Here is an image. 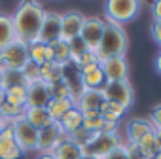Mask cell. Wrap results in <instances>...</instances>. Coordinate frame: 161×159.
<instances>
[{"instance_id":"cell-1","label":"cell","mask_w":161,"mask_h":159,"mask_svg":"<svg viewBox=\"0 0 161 159\" xmlns=\"http://www.w3.org/2000/svg\"><path fill=\"white\" fill-rule=\"evenodd\" d=\"M44 15H46V10L36 0H23L21 4H17L15 12L12 14L17 40L27 46L32 42H38V32H40Z\"/></svg>"},{"instance_id":"cell-2","label":"cell","mask_w":161,"mask_h":159,"mask_svg":"<svg viewBox=\"0 0 161 159\" xmlns=\"http://www.w3.org/2000/svg\"><path fill=\"white\" fill-rule=\"evenodd\" d=\"M127 47H129V38H127V32L123 30V27L106 23L104 34L95 49V55H97L99 63H103L112 57H125Z\"/></svg>"},{"instance_id":"cell-3","label":"cell","mask_w":161,"mask_h":159,"mask_svg":"<svg viewBox=\"0 0 161 159\" xmlns=\"http://www.w3.org/2000/svg\"><path fill=\"white\" fill-rule=\"evenodd\" d=\"M140 12V2L138 0H108L104 4V15L106 23L123 27L131 23Z\"/></svg>"},{"instance_id":"cell-4","label":"cell","mask_w":161,"mask_h":159,"mask_svg":"<svg viewBox=\"0 0 161 159\" xmlns=\"http://www.w3.org/2000/svg\"><path fill=\"white\" fill-rule=\"evenodd\" d=\"M29 55H27V44L15 40L8 47L0 49V68L10 70V72H21V68L27 64Z\"/></svg>"},{"instance_id":"cell-5","label":"cell","mask_w":161,"mask_h":159,"mask_svg":"<svg viewBox=\"0 0 161 159\" xmlns=\"http://www.w3.org/2000/svg\"><path fill=\"white\" fill-rule=\"evenodd\" d=\"M101 91H103L104 101L121 104V106L127 108V110L133 106L135 91H133V85H131L129 80H121V82H106Z\"/></svg>"},{"instance_id":"cell-6","label":"cell","mask_w":161,"mask_h":159,"mask_svg":"<svg viewBox=\"0 0 161 159\" xmlns=\"http://www.w3.org/2000/svg\"><path fill=\"white\" fill-rule=\"evenodd\" d=\"M104 29H106V21L99 15H86L84 19V27H82V32H80V38L84 40V44L95 51L103 34H104Z\"/></svg>"},{"instance_id":"cell-7","label":"cell","mask_w":161,"mask_h":159,"mask_svg":"<svg viewBox=\"0 0 161 159\" xmlns=\"http://www.w3.org/2000/svg\"><path fill=\"white\" fill-rule=\"evenodd\" d=\"M119 146H121V138H119L118 133H97V136L84 150V153L103 159V157H106L110 151H114Z\"/></svg>"},{"instance_id":"cell-8","label":"cell","mask_w":161,"mask_h":159,"mask_svg":"<svg viewBox=\"0 0 161 159\" xmlns=\"http://www.w3.org/2000/svg\"><path fill=\"white\" fill-rule=\"evenodd\" d=\"M14 140L15 144L19 146V150L25 153V151H36V146H38V131L23 119L15 121L14 125Z\"/></svg>"},{"instance_id":"cell-9","label":"cell","mask_w":161,"mask_h":159,"mask_svg":"<svg viewBox=\"0 0 161 159\" xmlns=\"http://www.w3.org/2000/svg\"><path fill=\"white\" fill-rule=\"evenodd\" d=\"M66 138V133L61 129L59 123H53L46 129H40L38 131V146H36V151L40 153H53L55 148Z\"/></svg>"},{"instance_id":"cell-10","label":"cell","mask_w":161,"mask_h":159,"mask_svg":"<svg viewBox=\"0 0 161 159\" xmlns=\"http://www.w3.org/2000/svg\"><path fill=\"white\" fill-rule=\"evenodd\" d=\"M84 19L86 15L78 10H68L64 14H61V40L70 42L74 38L80 36L84 27Z\"/></svg>"},{"instance_id":"cell-11","label":"cell","mask_w":161,"mask_h":159,"mask_svg":"<svg viewBox=\"0 0 161 159\" xmlns=\"http://www.w3.org/2000/svg\"><path fill=\"white\" fill-rule=\"evenodd\" d=\"M61 38V14L59 12H47L44 15L40 32H38V42L51 44Z\"/></svg>"},{"instance_id":"cell-12","label":"cell","mask_w":161,"mask_h":159,"mask_svg":"<svg viewBox=\"0 0 161 159\" xmlns=\"http://www.w3.org/2000/svg\"><path fill=\"white\" fill-rule=\"evenodd\" d=\"M101 68L104 72L106 82H121L129 80V63L125 57H112L101 63Z\"/></svg>"},{"instance_id":"cell-13","label":"cell","mask_w":161,"mask_h":159,"mask_svg":"<svg viewBox=\"0 0 161 159\" xmlns=\"http://www.w3.org/2000/svg\"><path fill=\"white\" fill-rule=\"evenodd\" d=\"M80 82H82L84 89H103L106 78L101 68V63H93L89 66L80 68Z\"/></svg>"},{"instance_id":"cell-14","label":"cell","mask_w":161,"mask_h":159,"mask_svg":"<svg viewBox=\"0 0 161 159\" xmlns=\"http://www.w3.org/2000/svg\"><path fill=\"white\" fill-rule=\"evenodd\" d=\"M103 102H104V97L101 89H84V93L78 97L74 104L82 114H87V112H99Z\"/></svg>"},{"instance_id":"cell-15","label":"cell","mask_w":161,"mask_h":159,"mask_svg":"<svg viewBox=\"0 0 161 159\" xmlns=\"http://www.w3.org/2000/svg\"><path fill=\"white\" fill-rule=\"evenodd\" d=\"M51 95H49V87L47 84H44L42 80L27 84V106H44L49 102Z\"/></svg>"},{"instance_id":"cell-16","label":"cell","mask_w":161,"mask_h":159,"mask_svg":"<svg viewBox=\"0 0 161 159\" xmlns=\"http://www.w3.org/2000/svg\"><path fill=\"white\" fill-rule=\"evenodd\" d=\"M155 129L152 127V123L148 121V118H131L125 125V140L129 142H138L140 138H144L146 134L153 133Z\"/></svg>"},{"instance_id":"cell-17","label":"cell","mask_w":161,"mask_h":159,"mask_svg":"<svg viewBox=\"0 0 161 159\" xmlns=\"http://www.w3.org/2000/svg\"><path fill=\"white\" fill-rule=\"evenodd\" d=\"M25 121L31 123L36 131L46 129V127H49V125L55 123L44 106H27L25 108Z\"/></svg>"},{"instance_id":"cell-18","label":"cell","mask_w":161,"mask_h":159,"mask_svg":"<svg viewBox=\"0 0 161 159\" xmlns=\"http://www.w3.org/2000/svg\"><path fill=\"white\" fill-rule=\"evenodd\" d=\"M27 55H29V61L42 66L46 63H51L53 61V55H51V47L49 44H44V42H32L27 46Z\"/></svg>"},{"instance_id":"cell-19","label":"cell","mask_w":161,"mask_h":159,"mask_svg":"<svg viewBox=\"0 0 161 159\" xmlns=\"http://www.w3.org/2000/svg\"><path fill=\"white\" fill-rule=\"evenodd\" d=\"M15 40H17V36H15L12 14H2V12H0V49L8 47Z\"/></svg>"},{"instance_id":"cell-20","label":"cell","mask_w":161,"mask_h":159,"mask_svg":"<svg viewBox=\"0 0 161 159\" xmlns=\"http://www.w3.org/2000/svg\"><path fill=\"white\" fill-rule=\"evenodd\" d=\"M99 114H101V118L104 119V123H119V119L127 114V108H123L121 104L104 101L103 106L99 108Z\"/></svg>"},{"instance_id":"cell-21","label":"cell","mask_w":161,"mask_h":159,"mask_svg":"<svg viewBox=\"0 0 161 159\" xmlns=\"http://www.w3.org/2000/svg\"><path fill=\"white\" fill-rule=\"evenodd\" d=\"M63 74H64V64H59L55 61L51 63H46L40 66V80L44 84L51 85L55 82H59V80H63Z\"/></svg>"},{"instance_id":"cell-22","label":"cell","mask_w":161,"mask_h":159,"mask_svg":"<svg viewBox=\"0 0 161 159\" xmlns=\"http://www.w3.org/2000/svg\"><path fill=\"white\" fill-rule=\"evenodd\" d=\"M57 123L61 125V129H63L66 134H70V133H74L76 129L82 127V123H84V114L74 106V108H70V110H68V112H66Z\"/></svg>"},{"instance_id":"cell-23","label":"cell","mask_w":161,"mask_h":159,"mask_svg":"<svg viewBox=\"0 0 161 159\" xmlns=\"http://www.w3.org/2000/svg\"><path fill=\"white\" fill-rule=\"evenodd\" d=\"M76 104H74V101L72 99H49V102L46 104V110H47V114L51 116V119L57 123L70 108H74Z\"/></svg>"},{"instance_id":"cell-24","label":"cell","mask_w":161,"mask_h":159,"mask_svg":"<svg viewBox=\"0 0 161 159\" xmlns=\"http://www.w3.org/2000/svg\"><path fill=\"white\" fill-rule=\"evenodd\" d=\"M53 155H55L57 159H82L84 150L80 148V146H76L72 140H68V136H66V138L55 148Z\"/></svg>"},{"instance_id":"cell-25","label":"cell","mask_w":161,"mask_h":159,"mask_svg":"<svg viewBox=\"0 0 161 159\" xmlns=\"http://www.w3.org/2000/svg\"><path fill=\"white\" fill-rule=\"evenodd\" d=\"M136 144H138V150H140L142 159H153V157L161 151V150H159V144H157V140H155V131L150 133V134H146L144 138H140Z\"/></svg>"},{"instance_id":"cell-26","label":"cell","mask_w":161,"mask_h":159,"mask_svg":"<svg viewBox=\"0 0 161 159\" xmlns=\"http://www.w3.org/2000/svg\"><path fill=\"white\" fill-rule=\"evenodd\" d=\"M4 95H6V102L15 104V106H21V108H27V85H12V87H6L4 89Z\"/></svg>"},{"instance_id":"cell-27","label":"cell","mask_w":161,"mask_h":159,"mask_svg":"<svg viewBox=\"0 0 161 159\" xmlns=\"http://www.w3.org/2000/svg\"><path fill=\"white\" fill-rule=\"evenodd\" d=\"M49 47H51V55H53V61H55V63H59V64H66V63H70L68 42H64V40L59 38V40H55V42H51Z\"/></svg>"},{"instance_id":"cell-28","label":"cell","mask_w":161,"mask_h":159,"mask_svg":"<svg viewBox=\"0 0 161 159\" xmlns=\"http://www.w3.org/2000/svg\"><path fill=\"white\" fill-rule=\"evenodd\" d=\"M0 159H23V151L14 138H0Z\"/></svg>"},{"instance_id":"cell-29","label":"cell","mask_w":161,"mask_h":159,"mask_svg":"<svg viewBox=\"0 0 161 159\" xmlns=\"http://www.w3.org/2000/svg\"><path fill=\"white\" fill-rule=\"evenodd\" d=\"M82 127H84L86 131H89V133H103V129H104V119L101 118L99 112H87V114H84V123H82Z\"/></svg>"},{"instance_id":"cell-30","label":"cell","mask_w":161,"mask_h":159,"mask_svg":"<svg viewBox=\"0 0 161 159\" xmlns=\"http://www.w3.org/2000/svg\"><path fill=\"white\" fill-rule=\"evenodd\" d=\"M68 136V140H72L76 146H80L82 150H86L91 142H93V138L97 136V133H89V131H86L84 127H80V129H76L74 133H70V134H66Z\"/></svg>"},{"instance_id":"cell-31","label":"cell","mask_w":161,"mask_h":159,"mask_svg":"<svg viewBox=\"0 0 161 159\" xmlns=\"http://www.w3.org/2000/svg\"><path fill=\"white\" fill-rule=\"evenodd\" d=\"M47 87H49L51 99H72L70 85H68V82H66L64 78L59 80V82H55V84H51V85H47Z\"/></svg>"},{"instance_id":"cell-32","label":"cell","mask_w":161,"mask_h":159,"mask_svg":"<svg viewBox=\"0 0 161 159\" xmlns=\"http://www.w3.org/2000/svg\"><path fill=\"white\" fill-rule=\"evenodd\" d=\"M68 49H70V63H74L78 57H82L86 51H91V49H89V47L84 44V40L80 38V36L68 42Z\"/></svg>"},{"instance_id":"cell-33","label":"cell","mask_w":161,"mask_h":159,"mask_svg":"<svg viewBox=\"0 0 161 159\" xmlns=\"http://www.w3.org/2000/svg\"><path fill=\"white\" fill-rule=\"evenodd\" d=\"M21 76H23V80H25L27 84L36 82V80H40V66L34 64V63H31V61H27V64L21 68Z\"/></svg>"},{"instance_id":"cell-34","label":"cell","mask_w":161,"mask_h":159,"mask_svg":"<svg viewBox=\"0 0 161 159\" xmlns=\"http://www.w3.org/2000/svg\"><path fill=\"white\" fill-rule=\"evenodd\" d=\"M12 85H27V82L23 80L21 72H10V70H4V84H2V89L12 87Z\"/></svg>"},{"instance_id":"cell-35","label":"cell","mask_w":161,"mask_h":159,"mask_svg":"<svg viewBox=\"0 0 161 159\" xmlns=\"http://www.w3.org/2000/svg\"><path fill=\"white\" fill-rule=\"evenodd\" d=\"M121 146H123V150H125V153H127L129 159H142L136 142H129V140H125V142H121Z\"/></svg>"},{"instance_id":"cell-36","label":"cell","mask_w":161,"mask_h":159,"mask_svg":"<svg viewBox=\"0 0 161 159\" xmlns=\"http://www.w3.org/2000/svg\"><path fill=\"white\" fill-rule=\"evenodd\" d=\"M148 121L152 123V127H153L155 131H159V129H161V102H159V104H155V106L152 108Z\"/></svg>"},{"instance_id":"cell-37","label":"cell","mask_w":161,"mask_h":159,"mask_svg":"<svg viewBox=\"0 0 161 159\" xmlns=\"http://www.w3.org/2000/svg\"><path fill=\"white\" fill-rule=\"evenodd\" d=\"M152 38L157 46H161V21H153L152 23Z\"/></svg>"},{"instance_id":"cell-38","label":"cell","mask_w":161,"mask_h":159,"mask_svg":"<svg viewBox=\"0 0 161 159\" xmlns=\"http://www.w3.org/2000/svg\"><path fill=\"white\" fill-rule=\"evenodd\" d=\"M103 159H129V157H127L123 146H119V148H116L114 151H110V153H108L106 157H103Z\"/></svg>"},{"instance_id":"cell-39","label":"cell","mask_w":161,"mask_h":159,"mask_svg":"<svg viewBox=\"0 0 161 159\" xmlns=\"http://www.w3.org/2000/svg\"><path fill=\"white\" fill-rule=\"evenodd\" d=\"M152 15H153V21H161V0L152 4Z\"/></svg>"},{"instance_id":"cell-40","label":"cell","mask_w":161,"mask_h":159,"mask_svg":"<svg viewBox=\"0 0 161 159\" xmlns=\"http://www.w3.org/2000/svg\"><path fill=\"white\" fill-rule=\"evenodd\" d=\"M155 70L161 74V51L157 53V57H155Z\"/></svg>"},{"instance_id":"cell-41","label":"cell","mask_w":161,"mask_h":159,"mask_svg":"<svg viewBox=\"0 0 161 159\" xmlns=\"http://www.w3.org/2000/svg\"><path fill=\"white\" fill-rule=\"evenodd\" d=\"M36 159H57L53 153H38V157Z\"/></svg>"},{"instance_id":"cell-42","label":"cell","mask_w":161,"mask_h":159,"mask_svg":"<svg viewBox=\"0 0 161 159\" xmlns=\"http://www.w3.org/2000/svg\"><path fill=\"white\" fill-rule=\"evenodd\" d=\"M4 102H6V95H4V89L0 87V106H2Z\"/></svg>"},{"instance_id":"cell-43","label":"cell","mask_w":161,"mask_h":159,"mask_svg":"<svg viewBox=\"0 0 161 159\" xmlns=\"http://www.w3.org/2000/svg\"><path fill=\"white\" fill-rule=\"evenodd\" d=\"M155 140H157V144H159V150H161V129H159V131H155Z\"/></svg>"},{"instance_id":"cell-44","label":"cell","mask_w":161,"mask_h":159,"mask_svg":"<svg viewBox=\"0 0 161 159\" xmlns=\"http://www.w3.org/2000/svg\"><path fill=\"white\" fill-rule=\"evenodd\" d=\"M2 84H4V70L0 68V87H2Z\"/></svg>"},{"instance_id":"cell-45","label":"cell","mask_w":161,"mask_h":159,"mask_svg":"<svg viewBox=\"0 0 161 159\" xmlns=\"http://www.w3.org/2000/svg\"><path fill=\"white\" fill-rule=\"evenodd\" d=\"M82 159H99V157H93V155H87V153H84V155H82Z\"/></svg>"},{"instance_id":"cell-46","label":"cell","mask_w":161,"mask_h":159,"mask_svg":"<svg viewBox=\"0 0 161 159\" xmlns=\"http://www.w3.org/2000/svg\"><path fill=\"white\" fill-rule=\"evenodd\" d=\"M0 125H8V123L4 121V118H2V114H0Z\"/></svg>"},{"instance_id":"cell-47","label":"cell","mask_w":161,"mask_h":159,"mask_svg":"<svg viewBox=\"0 0 161 159\" xmlns=\"http://www.w3.org/2000/svg\"><path fill=\"white\" fill-rule=\"evenodd\" d=\"M153 159H161V151H159V153H157V155H155Z\"/></svg>"},{"instance_id":"cell-48","label":"cell","mask_w":161,"mask_h":159,"mask_svg":"<svg viewBox=\"0 0 161 159\" xmlns=\"http://www.w3.org/2000/svg\"><path fill=\"white\" fill-rule=\"evenodd\" d=\"M2 129H4V125H0V131H2Z\"/></svg>"}]
</instances>
